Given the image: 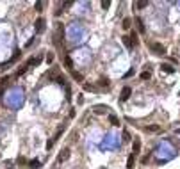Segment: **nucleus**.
Returning a JSON list of instances; mask_svg holds the SVG:
<instances>
[{
	"label": "nucleus",
	"mask_w": 180,
	"mask_h": 169,
	"mask_svg": "<svg viewBox=\"0 0 180 169\" xmlns=\"http://www.w3.org/2000/svg\"><path fill=\"white\" fill-rule=\"evenodd\" d=\"M150 50L153 52V54H157V55H162L164 52H166V48L161 43H150Z\"/></svg>",
	"instance_id": "obj_1"
},
{
	"label": "nucleus",
	"mask_w": 180,
	"mask_h": 169,
	"mask_svg": "<svg viewBox=\"0 0 180 169\" xmlns=\"http://www.w3.org/2000/svg\"><path fill=\"white\" fill-rule=\"evenodd\" d=\"M130 94H132V89H130L129 86H125V87L121 89V94H120V100H121V102H127V100H129V98H130Z\"/></svg>",
	"instance_id": "obj_2"
},
{
	"label": "nucleus",
	"mask_w": 180,
	"mask_h": 169,
	"mask_svg": "<svg viewBox=\"0 0 180 169\" xmlns=\"http://www.w3.org/2000/svg\"><path fill=\"white\" fill-rule=\"evenodd\" d=\"M70 158V148H64L61 153H59V157H57V162H66Z\"/></svg>",
	"instance_id": "obj_3"
},
{
	"label": "nucleus",
	"mask_w": 180,
	"mask_h": 169,
	"mask_svg": "<svg viewBox=\"0 0 180 169\" xmlns=\"http://www.w3.org/2000/svg\"><path fill=\"white\" fill-rule=\"evenodd\" d=\"M34 25H36V32H38V34H41V32L45 30V20H43V18H38Z\"/></svg>",
	"instance_id": "obj_4"
},
{
	"label": "nucleus",
	"mask_w": 180,
	"mask_h": 169,
	"mask_svg": "<svg viewBox=\"0 0 180 169\" xmlns=\"http://www.w3.org/2000/svg\"><path fill=\"white\" fill-rule=\"evenodd\" d=\"M93 110L97 112V114H105V112L109 110V107H107V105H94Z\"/></svg>",
	"instance_id": "obj_5"
},
{
	"label": "nucleus",
	"mask_w": 180,
	"mask_h": 169,
	"mask_svg": "<svg viewBox=\"0 0 180 169\" xmlns=\"http://www.w3.org/2000/svg\"><path fill=\"white\" fill-rule=\"evenodd\" d=\"M139 151H141V141L139 139H134V150H132V153L137 157V155H139Z\"/></svg>",
	"instance_id": "obj_6"
},
{
	"label": "nucleus",
	"mask_w": 180,
	"mask_h": 169,
	"mask_svg": "<svg viewBox=\"0 0 180 169\" xmlns=\"http://www.w3.org/2000/svg\"><path fill=\"white\" fill-rule=\"evenodd\" d=\"M134 162H136V155L130 153L129 155V160H127V169H134Z\"/></svg>",
	"instance_id": "obj_7"
},
{
	"label": "nucleus",
	"mask_w": 180,
	"mask_h": 169,
	"mask_svg": "<svg viewBox=\"0 0 180 169\" xmlns=\"http://www.w3.org/2000/svg\"><path fill=\"white\" fill-rule=\"evenodd\" d=\"M114 146H116V137L109 135V141H107V144H103V148H114Z\"/></svg>",
	"instance_id": "obj_8"
},
{
	"label": "nucleus",
	"mask_w": 180,
	"mask_h": 169,
	"mask_svg": "<svg viewBox=\"0 0 180 169\" xmlns=\"http://www.w3.org/2000/svg\"><path fill=\"white\" fill-rule=\"evenodd\" d=\"M109 123H111L112 126H120V119H118V116L111 114V116H109Z\"/></svg>",
	"instance_id": "obj_9"
},
{
	"label": "nucleus",
	"mask_w": 180,
	"mask_h": 169,
	"mask_svg": "<svg viewBox=\"0 0 180 169\" xmlns=\"http://www.w3.org/2000/svg\"><path fill=\"white\" fill-rule=\"evenodd\" d=\"M146 132L157 134V132H161V126H159V125H148V126H146Z\"/></svg>",
	"instance_id": "obj_10"
},
{
	"label": "nucleus",
	"mask_w": 180,
	"mask_h": 169,
	"mask_svg": "<svg viewBox=\"0 0 180 169\" xmlns=\"http://www.w3.org/2000/svg\"><path fill=\"white\" fill-rule=\"evenodd\" d=\"M121 39H123V45H125L127 48H132V46H134V45H132V41H130V36H123Z\"/></svg>",
	"instance_id": "obj_11"
},
{
	"label": "nucleus",
	"mask_w": 180,
	"mask_h": 169,
	"mask_svg": "<svg viewBox=\"0 0 180 169\" xmlns=\"http://www.w3.org/2000/svg\"><path fill=\"white\" fill-rule=\"evenodd\" d=\"M7 80H9V77H2V78H0V94H2L4 87L7 86Z\"/></svg>",
	"instance_id": "obj_12"
},
{
	"label": "nucleus",
	"mask_w": 180,
	"mask_h": 169,
	"mask_svg": "<svg viewBox=\"0 0 180 169\" xmlns=\"http://www.w3.org/2000/svg\"><path fill=\"white\" fill-rule=\"evenodd\" d=\"M161 70H162V71H166V73H173V71H175V68H173L171 64H162V66H161Z\"/></svg>",
	"instance_id": "obj_13"
},
{
	"label": "nucleus",
	"mask_w": 180,
	"mask_h": 169,
	"mask_svg": "<svg viewBox=\"0 0 180 169\" xmlns=\"http://www.w3.org/2000/svg\"><path fill=\"white\" fill-rule=\"evenodd\" d=\"M64 66H66L68 70L73 68V59H71V57H64Z\"/></svg>",
	"instance_id": "obj_14"
},
{
	"label": "nucleus",
	"mask_w": 180,
	"mask_h": 169,
	"mask_svg": "<svg viewBox=\"0 0 180 169\" xmlns=\"http://www.w3.org/2000/svg\"><path fill=\"white\" fill-rule=\"evenodd\" d=\"M136 23H137V29H139V32H144V25H143V20H141V18H136Z\"/></svg>",
	"instance_id": "obj_15"
},
{
	"label": "nucleus",
	"mask_w": 180,
	"mask_h": 169,
	"mask_svg": "<svg viewBox=\"0 0 180 169\" xmlns=\"http://www.w3.org/2000/svg\"><path fill=\"white\" fill-rule=\"evenodd\" d=\"M130 25H132V20H130V18H125V20H123V25H121V27L127 30V29H130Z\"/></svg>",
	"instance_id": "obj_16"
},
{
	"label": "nucleus",
	"mask_w": 180,
	"mask_h": 169,
	"mask_svg": "<svg viewBox=\"0 0 180 169\" xmlns=\"http://www.w3.org/2000/svg\"><path fill=\"white\" fill-rule=\"evenodd\" d=\"M39 166H41L39 160H30V162H29V167H30V169H38Z\"/></svg>",
	"instance_id": "obj_17"
},
{
	"label": "nucleus",
	"mask_w": 180,
	"mask_h": 169,
	"mask_svg": "<svg viewBox=\"0 0 180 169\" xmlns=\"http://www.w3.org/2000/svg\"><path fill=\"white\" fill-rule=\"evenodd\" d=\"M71 77H73V78H75L77 82H82V80H84V77L80 75V73H77V71H71Z\"/></svg>",
	"instance_id": "obj_18"
},
{
	"label": "nucleus",
	"mask_w": 180,
	"mask_h": 169,
	"mask_svg": "<svg viewBox=\"0 0 180 169\" xmlns=\"http://www.w3.org/2000/svg\"><path fill=\"white\" fill-rule=\"evenodd\" d=\"M98 86H100V87H109V80H107V78H100Z\"/></svg>",
	"instance_id": "obj_19"
},
{
	"label": "nucleus",
	"mask_w": 180,
	"mask_h": 169,
	"mask_svg": "<svg viewBox=\"0 0 180 169\" xmlns=\"http://www.w3.org/2000/svg\"><path fill=\"white\" fill-rule=\"evenodd\" d=\"M150 77H152L150 71H143V73H141V78H143V80H150Z\"/></svg>",
	"instance_id": "obj_20"
},
{
	"label": "nucleus",
	"mask_w": 180,
	"mask_h": 169,
	"mask_svg": "<svg viewBox=\"0 0 180 169\" xmlns=\"http://www.w3.org/2000/svg\"><path fill=\"white\" fill-rule=\"evenodd\" d=\"M130 41H132V45H134V46L137 45V34L134 32V30H132V34H130Z\"/></svg>",
	"instance_id": "obj_21"
},
{
	"label": "nucleus",
	"mask_w": 180,
	"mask_h": 169,
	"mask_svg": "<svg viewBox=\"0 0 180 169\" xmlns=\"http://www.w3.org/2000/svg\"><path fill=\"white\" fill-rule=\"evenodd\" d=\"M136 7H137V9H144V7H148V2H137Z\"/></svg>",
	"instance_id": "obj_22"
},
{
	"label": "nucleus",
	"mask_w": 180,
	"mask_h": 169,
	"mask_svg": "<svg viewBox=\"0 0 180 169\" xmlns=\"http://www.w3.org/2000/svg\"><path fill=\"white\" fill-rule=\"evenodd\" d=\"M123 141H125V142H129V141H130V134L127 132V130L123 132Z\"/></svg>",
	"instance_id": "obj_23"
},
{
	"label": "nucleus",
	"mask_w": 180,
	"mask_h": 169,
	"mask_svg": "<svg viewBox=\"0 0 180 169\" xmlns=\"http://www.w3.org/2000/svg\"><path fill=\"white\" fill-rule=\"evenodd\" d=\"M18 164H20V166H25V164H29V162H27V158L20 157V158H18Z\"/></svg>",
	"instance_id": "obj_24"
},
{
	"label": "nucleus",
	"mask_w": 180,
	"mask_h": 169,
	"mask_svg": "<svg viewBox=\"0 0 180 169\" xmlns=\"http://www.w3.org/2000/svg\"><path fill=\"white\" fill-rule=\"evenodd\" d=\"M100 5H102L103 9H109V5H111V2H109V0H103V2H102Z\"/></svg>",
	"instance_id": "obj_25"
},
{
	"label": "nucleus",
	"mask_w": 180,
	"mask_h": 169,
	"mask_svg": "<svg viewBox=\"0 0 180 169\" xmlns=\"http://www.w3.org/2000/svg\"><path fill=\"white\" fill-rule=\"evenodd\" d=\"M66 100H68V102L71 100V91H70V87H68V86H66Z\"/></svg>",
	"instance_id": "obj_26"
},
{
	"label": "nucleus",
	"mask_w": 180,
	"mask_h": 169,
	"mask_svg": "<svg viewBox=\"0 0 180 169\" xmlns=\"http://www.w3.org/2000/svg\"><path fill=\"white\" fill-rule=\"evenodd\" d=\"M132 75H134V68H132V70H129V71L125 73V78H129V77H132Z\"/></svg>",
	"instance_id": "obj_27"
},
{
	"label": "nucleus",
	"mask_w": 180,
	"mask_h": 169,
	"mask_svg": "<svg viewBox=\"0 0 180 169\" xmlns=\"http://www.w3.org/2000/svg\"><path fill=\"white\" fill-rule=\"evenodd\" d=\"M47 62H48V64H50V62H54V55H52V54L47 55Z\"/></svg>",
	"instance_id": "obj_28"
},
{
	"label": "nucleus",
	"mask_w": 180,
	"mask_h": 169,
	"mask_svg": "<svg viewBox=\"0 0 180 169\" xmlns=\"http://www.w3.org/2000/svg\"><path fill=\"white\" fill-rule=\"evenodd\" d=\"M148 160H150V155H146V157L141 158V162H143V164H148Z\"/></svg>",
	"instance_id": "obj_29"
},
{
	"label": "nucleus",
	"mask_w": 180,
	"mask_h": 169,
	"mask_svg": "<svg viewBox=\"0 0 180 169\" xmlns=\"http://www.w3.org/2000/svg\"><path fill=\"white\" fill-rule=\"evenodd\" d=\"M41 7H43V4H41V2H36V11H41Z\"/></svg>",
	"instance_id": "obj_30"
}]
</instances>
